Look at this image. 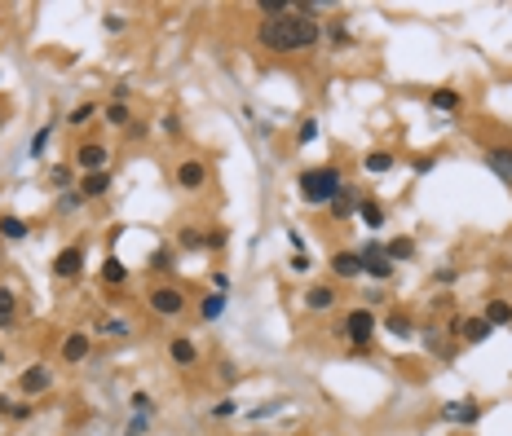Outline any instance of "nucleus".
Wrapping results in <instances>:
<instances>
[{"label":"nucleus","instance_id":"f704fd0d","mask_svg":"<svg viewBox=\"0 0 512 436\" xmlns=\"http://www.w3.org/2000/svg\"><path fill=\"white\" fill-rule=\"evenodd\" d=\"M102 335L120 340V335H128V322H124V317H106V322H102Z\"/></svg>","mask_w":512,"mask_h":436},{"label":"nucleus","instance_id":"c85d7f7f","mask_svg":"<svg viewBox=\"0 0 512 436\" xmlns=\"http://www.w3.org/2000/svg\"><path fill=\"white\" fill-rule=\"evenodd\" d=\"M49 137H54V128H36V132H31V159H40L44 155V146H49Z\"/></svg>","mask_w":512,"mask_h":436},{"label":"nucleus","instance_id":"e433bc0d","mask_svg":"<svg viewBox=\"0 0 512 436\" xmlns=\"http://www.w3.org/2000/svg\"><path fill=\"white\" fill-rule=\"evenodd\" d=\"M151 269L168 274V269H173V251H155V256H151Z\"/></svg>","mask_w":512,"mask_h":436},{"label":"nucleus","instance_id":"c9c22d12","mask_svg":"<svg viewBox=\"0 0 512 436\" xmlns=\"http://www.w3.org/2000/svg\"><path fill=\"white\" fill-rule=\"evenodd\" d=\"M80 207H85V194H80V190H67V194H62V212H80Z\"/></svg>","mask_w":512,"mask_h":436},{"label":"nucleus","instance_id":"f257e3e1","mask_svg":"<svg viewBox=\"0 0 512 436\" xmlns=\"http://www.w3.org/2000/svg\"><path fill=\"white\" fill-rule=\"evenodd\" d=\"M313 9L318 5L301 0L296 9L278 13V18H266L256 27V40L266 44L270 53H305V49H313L323 40V27H318V18H313Z\"/></svg>","mask_w":512,"mask_h":436},{"label":"nucleus","instance_id":"423d86ee","mask_svg":"<svg viewBox=\"0 0 512 436\" xmlns=\"http://www.w3.org/2000/svg\"><path fill=\"white\" fill-rule=\"evenodd\" d=\"M80 269H85V247H62L58 256H54V274H58L62 282L80 278Z\"/></svg>","mask_w":512,"mask_h":436},{"label":"nucleus","instance_id":"6e6552de","mask_svg":"<svg viewBox=\"0 0 512 436\" xmlns=\"http://www.w3.org/2000/svg\"><path fill=\"white\" fill-rule=\"evenodd\" d=\"M49 383H54V371H49V366H27V371H23V379H18V388L27 392V397H36V392H44L49 388Z\"/></svg>","mask_w":512,"mask_h":436},{"label":"nucleus","instance_id":"9b49d317","mask_svg":"<svg viewBox=\"0 0 512 436\" xmlns=\"http://www.w3.org/2000/svg\"><path fill=\"white\" fill-rule=\"evenodd\" d=\"M486 167L504 181V186H512V146H494V150H486Z\"/></svg>","mask_w":512,"mask_h":436},{"label":"nucleus","instance_id":"c756f323","mask_svg":"<svg viewBox=\"0 0 512 436\" xmlns=\"http://www.w3.org/2000/svg\"><path fill=\"white\" fill-rule=\"evenodd\" d=\"M235 414H239V401L235 397H221L217 406H212V418H235Z\"/></svg>","mask_w":512,"mask_h":436},{"label":"nucleus","instance_id":"f8f14e48","mask_svg":"<svg viewBox=\"0 0 512 436\" xmlns=\"http://www.w3.org/2000/svg\"><path fill=\"white\" fill-rule=\"evenodd\" d=\"M442 418H446V423H464V428H473L477 418H482V406H477V401H451V406L442 410Z\"/></svg>","mask_w":512,"mask_h":436},{"label":"nucleus","instance_id":"4c0bfd02","mask_svg":"<svg viewBox=\"0 0 512 436\" xmlns=\"http://www.w3.org/2000/svg\"><path fill=\"white\" fill-rule=\"evenodd\" d=\"M181 247H204V233L186 225V229H181Z\"/></svg>","mask_w":512,"mask_h":436},{"label":"nucleus","instance_id":"58836bf2","mask_svg":"<svg viewBox=\"0 0 512 436\" xmlns=\"http://www.w3.org/2000/svg\"><path fill=\"white\" fill-rule=\"evenodd\" d=\"M313 269V260L305 256V251H296V256H292V274H309Z\"/></svg>","mask_w":512,"mask_h":436},{"label":"nucleus","instance_id":"5701e85b","mask_svg":"<svg viewBox=\"0 0 512 436\" xmlns=\"http://www.w3.org/2000/svg\"><path fill=\"white\" fill-rule=\"evenodd\" d=\"M111 190V172H93V177H85L80 181V194L85 198H93V194H106Z\"/></svg>","mask_w":512,"mask_h":436},{"label":"nucleus","instance_id":"dca6fc26","mask_svg":"<svg viewBox=\"0 0 512 436\" xmlns=\"http://www.w3.org/2000/svg\"><path fill=\"white\" fill-rule=\"evenodd\" d=\"M428 106H433V110H442V115H451V110H459V106H464V97H459V89H437L433 97H428Z\"/></svg>","mask_w":512,"mask_h":436},{"label":"nucleus","instance_id":"7c9ffc66","mask_svg":"<svg viewBox=\"0 0 512 436\" xmlns=\"http://www.w3.org/2000/svg\"><path fill=\"white\" fill-rule=\"evenodd\" d=\"M296 141H301V146H313V141H318V120H301V132H296Z\"/></svg>","mask_w":512,"mask_h":436},{"label":"nucleus","instance_id":"2f4dec72","mask_svg":"<svg viewBox=\"0 0 512 436\" xmlns=\"http://www.w3.org/2000/svg\"><path fill=\"white\" fill-rule=\"evenodd\" d=\"M93 115H97V106H89V102H80V106H75V110L67 115V124H75V128H80V124H89Z\"/></svg>","mask_w":512,"mask_h":436},{"label":"nucleus","instance_id":"a18cd8bd","mask_svg":"<svg viewBox=\"0 0 512 436\" xmlns=\"http://www.w3.org/2000/svg\"><path fill=\"white\" fill-rule=\"evenodd\" d=\"M212 287H217V291L225 295V291H230V278H225V274H212Z\"/></svg>","mask_w":512,"mask_h":436},{"label":"nucleus","instance_id":"9d476101","mask_svg":"<svg viewBox=\"0 0 512 436\" xmlns=\"http://www.w3.org/2000/svg\"><path fill=\"white\" fill-rule=\"evenodd\" d=\"M358 203H362V194L354 190V186H344L332 203H327V212H332V221H349V216L358 212Z\"/></svg>","mask_w":512,"mask_h":436},{"label":"nucleus","instance_id":"a19ab883","mask_svg":"<svg viewBox=\"0 0 512 436\" xmlns=\"http://www.w3.org/2000/svg\"><path fill=\"white\" fill-rule=\"evenodd\" d=\"M146 428H151V414H137V418H133V423H128V436H142Z\"/></svg>","mask_w":512,"mask_h":436},{"label":"nucleus","instance_id":"393cba45","mask_svg":"<svg viewBox=\"0 0 512 436\" xmlns=\"http://www.w3.org/2000/svg\"><path fill=\"white\" fill-rule=\"evenodd\" d=\"M385 251H389L393 264H398V260H411V256H416V238H393V243H385Z\"/></svg>","mask_w":512,"mask_h":436},{"label":"nucleus","instance_id":"b1692460","mask_svg":"<svg viewBox=\"0 0 512 436\" xmlns=\"http://www.w3.org/2000/svg\"><path fill=\"white\" fill-rule=\"evenodd\" d=\"M102 278L111 282V287H120V282H128V264H124L120 256H106V264H102Z\"/></svg>","mask_w":512,"mask_h":436},{"label":"nucleus","instance_id":"79ce46f5","mask_svg":"<svg viewBox=\"0 0 512 436\" xmlns=\"http://www.w3.org/2000/svg\"><path fill=\"white\" fill-rule=\"evenodd\" d=\"M102 27H106V31H124L128 23H124V13H106V18H102Z\"/></svg>","mask_w":512,"mask_h":436},{"label":"nucleus","instance_id":"7ed1b4c3","mask_svg":"<svg viewBox=\"0 0 512 436\" xmlns=\"http://www.w3.org/2000/svg\"><path fill=\"white\" fill-rule=\"evenodd\" d=\"M358 256H362V274H367V278H375V282H389L393 274H398V264L389 260V251H385V243H375V238H371L367 247H362Z\"/></svg>","mask_w":512,"mask_h":436},{"label":"nucleus","instance_id":"39448f33","mask_svg":"<svg viewBox=\"0 0 512 436\" xmlns=\"http://www.w3.org/2000/svg\"><path fill=\"white\" fill-rule=\"evenodd\" d=\"M106 146L102 141H85V146H80L75 150V167H80V172H85V177H93V172H106Z\"/></svg>","mask_w":512,"mask_h":436},{"label":"nucleus","instance_id":"20e7f679","mask_svg":"<svg viewBox=\"0 0 512 436\" xmlns=\"http://www.w3.org/2000/svg\"><path fill=\"white\" fill-rule=\"evenodd\" d=\"M340 335H344L349 344L367 348V344H371V335H375V313H371V309H349V313H344Z\"/></svg>","mask_w":512,"mask_h":436},{"label":"nucleus","instance_id":"4468645a","mask_svg":"<svg viewBox=\"0 0 512 436\" xmlns=\"http://www.w3.org/2000/svg\"><path fill=\"white\" fill-rule=\"evenodd\" d=\"M89 348H93L89 335H85V331H71L67 340H62V361H71V366H75V361H85V357H89Z\"/></svg>","mask_w":512,"mask_h":436},{"label":"nucleus","instance_id":"72a5a7b5","mask_svg":"<svg viewBox=\"0 0 512 436\" xmlns=\"http://www.w3.org/2000/svg\"><path fill=\"white\" fill-rule=\"evenodd\" d=\"M389 331L398 335V340H406V335H411V317H406V313H393V317H389Z\"/></svg>","mask_w":512,"mask_h":436},{"label":"nucleus","instance_id":"37998d69","mask_svg":"<svg viewBox=\"0 0 512 436\" xmlns=\"http://www.w3.org/2000/svg\"><path fill=\"white\" fill-rule=\"evenodd\" d=\"M133 410H137V414H151V397H146V392H133Z\"/></svg>","mask_w":512,"mask_h":436},{"label":"nucleus","instance_id":"4be33fe9","mask_svg":"<svg viewBox=\"0 0 512 436\" xmlns=\"http://www.w3.org/2000/svg\"><path fill=\"white\" fill-rule=\"evenodd\" d=\"M221 313H225V295H221V291H208L204 304H199V317H204V322H217Z\"/></svg>","mask_w":512,"mask_h":436},{"label":"nucleus","instance_id":"412c9836","mask_svg":"<svg viewBox=\"0 0 512 436\" xmlns=\"http://www.w3.org/2000/svg\"><path fill=\"white\" fill-rule=\"evenodd\" d=\"M358 216H362V225H367V229H380V225H385V207H380L375 198H362V203H358Z\"/></svg>","mask_w":512,"mask_h":436},{"label":"nucleus","instance_id":"c03bdc74","mask_svg":"<svg viewBox=\"0 0 512 436\" xmlns=\"http://www.w3.org/2000/svg\"><path fill=\"white\" fill-rule=\"evenodd\" d=\"M163 132H168V137H177V132H181V124H177V115H163Z\"/></svg>","mask_w":512,"mask_h":436},{"label":"nucleus","instance_id":"ddd939ff","mask_svg":"<svg viewBox=\"0 0 512 436\" xmlns=\"http://www.w3.org/2000/svg\"><path fill=\"white\" fill-rule=\"evenodd\" d=\"M332 274H336L340 282L362 278V256H358V251H336V256H332Z\"/></svg>","mask_w":512,"mask_h":436},{"label":"nucleus","instance_id":"a211bd4d","mask_svg":"<svg viewBox=\"0 0 512 436\" xmlns=\"http://www.w3.org/2000/svg\"><path fill=\"white\" fill-rule=\"evenodd\" d=\"M490 331H494V326L486 322V317H468V322L459 326V335H464L468 344H486V340H490Z\"/></svg>","mask_w":512,"mask_h":436},{"label":"nucleus","instance_id":"cd10ccee","mask_svg":"<svg viewBox=\"0 0 512 436\" xmlns=\"http://www.w3.org/2000/svg\"><path fill=\"white\" fill-rule=\"evenodd\" d=\"M13 313H18V295H13L9 287H0V322H9Z\"/></svg>","mask_w":512,"mask_h":436},{"label":"nucleus","instance_id":"ea45409f","mask_svg":"<svg viewBox=\"0 0 512 436\" xmlns=\"http://www.w3.org/2000/svg\"><path fill=\"white\" fill-rule=\"evenodd\" d=\"M225 238H230L225 229H212V233H204V247H225Z\"/></svg>","mask_w":512,"mask_h":436},{"label":"nucleus","instance_id":"473e14b6","mask_svg":"<svg viewBox=\"0 0 512 436\" xmlns=\"http://www.w3.org/2000/svg\"><path fill=\"white\" fill-rule=\"evenodd\" d=\"M71 177H75V163H58L54 172H49V181H54V186H71Z\"/></svg>","mask_w":512,"mask_h":436},{"label":"nucleus","instance_id":"aec40b11","mask_svg":"<svg viewBox=\"0 0 512 436\" xmlns=\"http://www.w3.org/2000/svg\"><path fill=\"white\" fill-rule=\"evenodd\" d=\"M27 221H23V216H0V238H5V243H23L27 238Z\"/></svg>","mask_w":512,"mask_h":436},{"label":"nucleus","instance_id":"1a4fd4ad","mask_svg":"<svg viewBox=\"0 0 512 436\" xmlns=\"http://www.w3.org/2000/svg\"><path fill=\"white\" fill-rule=\"evenodd\" d=\"M204 181H208V167H204L199 159H181V163H177V186H181V190H199Z\"/></svg>","mask_w":512,"mask_h":436},{"label":"nucleus","instance_id":"f3484780","mask_svg":"<svg viewBox=\"0 0 512 436\" xmlns=\"http://www.w3.org/2000/svg\"><path fill=\"white\" fill-rule=\"evenodd\" d=\"M332 304H336V291H332V287H309V291H305V309L327 313Z\"/></svg>","mask_w":512,"mask_h":436},{"label":"nucleus","instance_id":"a878e982","mask_svg":"<svg viewBox=\"0 0 512 436\" xmlns=\"http://www.w3.org/2000/svg\"><path fill=\"white\" fill-rule=\"evenodd\" d=\"M367 172H375V177L393 172V155H389V150H371V155H367Z\"/></svg>","mask_w":512,"mask_h":436},{"label":"nucleus","instance_id":"0eeeda50","mask_svg":"<svg viewBox=\"0 0 512 436\" xmlns=\"http://www.w3.org/2000/svg\"><path fill=\"white\" fill-rule=\"evenodd\" d=\"M151 309H155L159 317H177L181 309H186V295H181L177 287H155V291H151Z\"/></svg>","mask_w":512,"mask_h":436},{"label":"nucleus","instance_id":"bb28decb","mask_svg":"<svg viewBox=\"0 0 512 436\" xmlns=\"http://www.w3.org/2000/svg\"><path fill=\"white\" fill-rule=\"evenodd\" d=\"M102 115H106V124H111V128H128V124H133V115H128V106H124V102H111Z\"/></svg>","mask_w":512,"mask_h":436},{"label":"nucleus","instance_id":"6ab92c4d","mask_svg":"<svg viewBox=\"0 0 512 436\" xmlns=\"http://www.w3.org/2000/svg\"><path fill=\"white\" fill-rule=\"evenodd\" d=\"M486 322L490 326H512V304H508V300H486Z\"/></svg>","mask_w":512,"mask_h":436},{"label":"nucleus","instance_id":"f03ea898","mask_svg":"<svg viewBox=\"0 0 512 436\" xmlns=\"http://www.w3.org/2000/svg\"><path fill=\"white\" fill-rule=\"evenodd\" d=\"M296 190H301V198H305L309 207H323V203H332V198L344 190V177H340V167H332V163L305 167L301 181H296Z\"/></svg>","mask_w":512,"mask_h":436},{"label":"nucleus","instance_id":"2eb2a0df","mask_svg":"<svg viewBox=\"0 0 512 436\" xmlns=\"http://www.w3.org/2000/svg\"><path fill=\"white\" fill-rule=\"evenodd\" d=\"M168 357H173L177 366H194V361H199V348H194V340H190V335H173Z\"/></svg>","mask_w":512,"mask_h":436}]
</instances>
